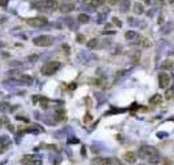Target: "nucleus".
<instances>
[{
  "instance_id": "f257e3e1",
  "label": "nucleus",
  "mask_w": 174,
  "mask_h": 165,
  "mask_svg": "<svg viewBox=\"0 0 174 165\" xmlns=\"http://www.w3.org/2000/svg\"><path fill=\"white\" fill-rule=\"evenodd\" d=\"M138 156L142 158V160H147L150 164H157L159 160L158 150L155 149L154 146H150V145L141 146V149H139V152H138Z\"/></svg>"
},
{
  "instance_id": "f03ea898",
  "label": "nucleus",
  "mask_w": 174,
  "mask_h": 165,
  "mask_svg": "<svg viewBox=\"0 0 174 165\" xmlns=\"http://www.w3.org/2000/svg\"><path fill=\"white\" fill-rule=\"evenodd\" d=\"M34 7L40 11H55L59 5L56 0H38L34 4Z\"/></svg>"
},
{
  "instance_id": "7ed1b4c3",
  "label": "nucleus",
  "mask_w": 174,
  "mask_h": 165,
  "mask_svg": "<svg viewBox=\"0 0 174 165\" xmlns=\"http://www.w3.org/2000/svg\"><path fill=\"white\" fill-rule=\"evenodd\" d=\"M59 69H60V63L56 62V60H52V62L46 63L42 67V74L43 75H54Z\"/></svg>"
},
{
  "instance_id": "20e7f679",
  "label": "nucleus",
  "mask_w": 174,
  "mask_h": 165,
  "mask_svg": "<svg viewBox=\"0 0 174 165\" xmlns=\"http://www.w3.org/2000/svg\"><path fill=\"white\" fill-rule=\"evenodd\" d=\"M54 43V38L51 35H40L34 38V44L39 47H48Z\"/></svg>"
},
{
  "instance_id": "39448f33",
  "label": "nucleus",
  "mask_w": 174,
  "mask_h": 165,
  "mask_svg": "<svg viewBox=\"0 0 174 165\" xmlns=\"http://www.w3.org/2000/svg\"><path fill=\"white\" fill-rule=\"evenodd\" d=\"M26 23L31 27L35 28H42L44 26H47V19L43 18V16H35V18H30V19L26 20Z\"/></svg>"
},
{
  "instance_id": "423d86ee",
  "label": "nucleus",
  "mask_w": 174,
  "mask_h": 165,
  "mask_svg": "<svg viewBox=\"0 0 174 165\" xmlns=\"http://www.w3.org/2000/svg\"><path fill=\"white\" fill-rule=\"evenodd\" d=\"M22 164H24V165H42L43 162L40 158L34 156V154H27V156H24V157L22 158Z\"/></svg>"
},
{
  "instance_id": "0eeeda50",
  "label": "nucleus",
  "mask_w": 174,
  "mask_h": 165,
  "mask_svg": "<svg viewBox=\"0 0 174 165\" xmlns=\"http://www.w3.org/2000/svg\"><path fill=\"white\" fill-rule=\"evenodd\" d=\"M158 83L161 89H167V87L170 86V75L167 74V73H159Z\"/></svg>"
},
{
  "instance_id": "6e6552de",
  "label": "nucleus",
  "mask_w": 174,
  "mask_h": 165,
  "mask_svg": "<svg viewBox=\"0 0 174 165\" xmlns=\"http://www.w3.org/2000/svg\"><path fill=\"white\" fill-rule=\"evenodd\" d=\"M58 8L62 14H70V12H72L74 10H75V4H74L72 1H63Z\"/></svg>"
},
{
  "instance_id": "1a4fd4ad",
  "label": "nucleus",
  "mask_w": 174,
  "mask_h": 165,
  "mask_svg": "<svg viewBox=\"0 0 174 165\" xmlns=\"http://www.w3.org/2000/svg\"><path fill=\"white\" fill-rule=\"evenodd\" d=\"M94 165H114V160L110 157H97L93 160Z\"/></svg>"
},
{
  "instance_id": "9d476101",
  "label": "nucleus",
  "mask_w": 174,
  "mask_h": 165,
  "mask_svg": "<svg viewBox=\"0 0 174 165\" xmlns=\"http://www.w3.org/2000/svg\"><path fill=\"white\" fill-rule=\"evenodd\" d=\"M123 160L126 162H129V164H131V162H135L137 156H135V153H134V152H127V153H125Z\"/></svg>"
},
{
  "instance_id": "9b49d317",
  "label": "nucleus",
  "mask_w": 174,
  "mask_h": 165,
  "mask_svg": "<svg viewBox=\"0 0 174 165\" xmlns=\"http://www.w3.org/2000/svg\"><path fill=\"white\" fill-rule=\"evenodd\" d=\"M133 11H134V14H137V15H142L143 12H145L143 4H141V3H135L134 5H133Z\"/></svg>"
},
{
  "instance_id": "f8f14e48",
  "label": "nucleus",
  "mask_w": 174,
  "mask_h": 165,
  "mask_svg": "<svg viewBox=\"0 0 174 165\" xmlns=\"http://www.w3.org/2000/svg\"><path fill=\"white\" fill-rule=\"evenodd\" d=\"M87 47L91 48V50H97V48H99V40L98 39H90L89 42H87Z\"/></svg>"
},
{
  "instance_id": "ddd939ff",
  "label": "nucleus",
  "mask_w": 174,
  "mask_h": 165,
  "mask_svg": "<svg viewBox=\"0 0 174 165\" xmlns=\"http://www.w3.org/2000/svg\"><path fill=\"white\" fill-rule=\"evenodd\" d=\"M78 22L82 24H86L90 22V16L87 15V14H79L78 15Z\"/></svg>"
},
{
  "instance_id": "4468645a",
  "label": "nucleus",
  "mask_w": 174,
  "mask_h": 165,
  "mask_svg": "<svg viewBox=\"0 0 174 165\" xmlns=\"http://www.w3.org/2000/svg\"><path fill=\"white\" fill-rule=\"evenodd\" d=\"M162 102V95L159 94H155L153 98H150V105H159Z\"/></svg>"
},
{
  "instance_id": "2eb2a0df",
  "label": "nucleus",
  "mask_w": 174,
  "mask_h": 165,
  "mask_svg": "<svg viewBox=\"0 0 174 165\" xmlns=\"http://www.w3.org/2000/svg\"><path fill=\"white\" fill-rule=\"evenodd\" d=\"M121 11L122 12H126L129 10V5H130V1H129V0H122V1H121Z\"/></svg>"
},
{
  "instance_id": "dca6fc26",
  "label": "nucleus",
  "mask_w": 174,
  "mask_h": 165,
  "mask_svg": "<svg viewBox=\"0 0 174 165\" xmlns=\"http://www.w3.org/2000/svg\"><path fill=\"white\" fill-rule=\"evenodd\" d=\"M141 46H142V47H145V48H149L151 46V42L149 39H147V38H141Z\"/></svg>"
},
{
  "instance_id": "f3484780",
  "label": "nucleus",
  "mask_w": 174,
  "mask_h": 165,
  "mask_svg": "<svg viewBox=\"0 0 174 165\" xmlns=\"http://www.w3.org/2000/svg\"><path fill=\"white\" fill-rule=\"evenodd\" d=\"M137 36V32L135 31H127V32H125V38L127 40H131V39H134Z\"/></svg>"
},
{
  "instance_id": "a211bd4d",
  "label": "nucleus",
  "mask_w": 174,
  "mask_h": 165,
  "mask_svg": "<svg viewBox=\"0 0 174 165\" xmlns=\"http://www.w3.org/2000/svg\"><path fill=\"white\" fill-rule=\"evenodd\" d=\"M161 67L165 69V70H170L171 67H173V62H171V60H165V62L161 65Z\"/></svg>"
},
{
  "instance_id": "6ab92c4d",
  "label": "nucleus",
  "mask_w": 174,
  "mask_h": 165,
  "mask_svg": "<svg viewBox=\"0 0 174 165\" xmlns=\"http://www.w3.org/2000/svg\"><path fill=\"white\" fill-rule=\"evenodd\" d=\"M90 1H91V5H93V7L97 8V7H101V5H103L106 0H90Z\"/></svg>"
},
{
  "instance_id": "aec40b11",
  "label": "nucleus",
  "mask_w": 174,
  "mask_h": 165,
  "mask_svg": "<svg viewBox=\"0 0 174 165\" xmlns=\"http://www.w3.org/2000/svg\"><path fill=\"white\" fill-rule=\"evenodd\" d=\"M4 144H5V145L9 144V138H8L7 136H1V137H0V145H4Z\"/></svg>"
},
{
  "instance_id": "412c9836",
  "label": "nucleus",
  "mask_w": 174,
  "mask_h": 165,
  "mask_svg": "<svg viewBox=\"0 0 174 165\" xmlns=\"http://www.w3.org/2000/svg\"><path fill=\"white\" fill-rule=\"evenodd\" d=\"M7 110H8V103L0 102V111H7Z\"/></svg>"
},
{
  "instance_id": "4be33fe9",
  "label": "nucleus",
  "mask_w": 174,
  "mask_h": 165,
  "mask_svg": "<svg viewBox=\"0 0 174 165\" xmlns=\"http://www.w3.org/2000/svg\"><path fill=\"white\" fill-rule=\"evenodd\" d=\"M112 23L115 24L116 27H122V23H121V20L118 19V18H115V16H114V18H112Z\"/></svg>"
},
{
  "instance_id": "5701e85b",
  "label": "nucleus",
  "mask_w": 174,
  "mask_h": 165,
  "mask_svg": "<svg viewBox=\"0 0 174 165\" xmlns=\"http://www.w3.org/2000/svg\"><path fill=\"white\" fill-rule=\"evenodd\" d=\"M9 65H11L12 67H18V66H20L22 63H20L19 60H12V62H9Z\"/></svg>"
},
{
  "instance_id": "b1692460",
  "label": "nucleus",
  "mask_w": 174,
  "mask_h": 165,
  "mask_svg": "<svg viewBox=\"0 0 174 165\" xmlns=\"http://www.w3.org/2000/svg\"><path fill=\"white\" fill-rule=\"evenodd\" d=\"M40 103H42V107H43V109H47V101H46V99H40Z\"/></svg>"
},
{
  "instance_id": "393cba45",
  "label": "nucleus",
  "mask_w": 174,
  "mask_h": 165,
  "mask_svg": "<svg viewBox=\"0 0 174 165\" xmlns=\"http://www.w3.org/2000/svg\"><path fill=\"white\" fill-rule=\"evenodd\" d=\"M0 5H1V7H7V5H8V0H0Z\"/></svg>"
},
{
  "instance_id": "a878e982",
  "label": "nucleus",
  "mask_w": 174,
  "mask_h": 165,
  "mask_svg": "<svg viewBox=\"0 0 174 165\" xmlns=\"http://www.w3.org/2000/svg\"><path fill=\"white\" fill-rule=\"evenodd\" d=\"M90 120H91V115H90V114H86V117H85V122H89Z\"/></svg>"
},
{
  "instance_id": "bb28decb",
  "label": "nucleus",
  "mask_w": 174,
  "mask_h": 165,
  "mask_svg": "<svg viewBox=\"0 0 174 165\" xmlns=\"http://www.w3.org/2000/svg\"><path fill=\"white\" fill-rule=\"evenodd\" d=\"M119 3V0H110V4L111 5H115V4H118Z\"/></svg>"
},
{
  "instance_id": "cd10ccee",
  "label": "nucleus",
  "mask_w": 174,
  "mask_h": 165,
  "mask_svg": "<svg viewBox=\"0 0 174 165\" xmlns=\"http://www.w3.org/2000/svg\"><path fill=\"white\" fill-rule=\"evenodd\" d=\"M78 42H83V40H85V36H82V35H78Z\"/></svg>"
},
{
  "instance_id": "c85d7f7f",
  "label": "nucleus",
  "mask_w": 174,
  "mask_h": 165,
  "mask_svg": "<svg viewBox=\"0 0 174 165\" xmlns=\"http://www.w3.org/2000/svg\"><path fill=\"white\" fill-rule=\"evenodd\" d=\"M5 20H7V18H5V16H4V15H1V16H0V23H3V22H5Z\"/></svg>"
},
{
  "instance_id": "c756f323",
  "label": "nucleus",
  "mask_w": 174,
  "mask_h": 165,
  "mask_svg": "<svg viewBox=\"0 0 174 165\" xmlns=\"http://www.w3.org/2000/svg\"><path fill=\"white\" fill-rule=\"evenodd\" d=\"M30 60H36V59H38V55H32V56H30Z\"/></svg>"
},
{
  "instance_id": "7c9ffc66",
  "label": "nucleus",
  "mask_w": 174,
  "mask_h": 165,
  "mask_svg": "<svg viewBox=\"0 0 174 165\" xmlns=\"http://www.w3.org/2000/svg\"><path fill=\"white\" fill-rule=\"evenodd\" d=\"M142 1L145 4H147V5H149V4H151V0H142Z\"/></svg>"
},
{
  "instance_id": "2f4dec72",
  "label": "nucleus",
  "mask_w": 174,
  "mask_h": 165,
  "mask_svg": "<svg viewBox=\"0 0 174 165\" xmlns=\"http://www.w3.org/2000/svg\"><path fill=\"white\" fill-rule=\"evenodd\" d=\"M1 46H3V42H0V47H1Z\"/></svg>"
},
{
  "instance_id": "473e14b6",
  "label": "nucleus",
  "mask_w": 174,
  "mask_h": 165,
  "mask_svg": "<svg viewBox=\"0 0 174 165\" xmlns=\"http://www.w3.org/2000/svg\"><path fill=\"white\" fill-rule=\"evenodd\" d=\"M78 1H87V0H78Z\"/></svg>"
},
{
  "instance_id": "72a5a7b5",
  "label": "nucleus",
  "mask_w": 174,
  "mask_h": 165,
  "mask_svg": "<svg viewBox=\"0 0 174 165\" xmlns=\"http://www.w3.org/2000/svg\"><path fill=\"white\" fill-rule=\"evenodd\" d=\"M0 128H1V125H0Z\"/></svg>"
},
{
  "instance_id": "f704fd0d",
  "label": "nucleus",
  "mask_w": 174,
  "mask_h": 165,
  "mask_svg": "<svg viewBox=\"0 0 174 165\" xmlns=\"http://www.w3.org/2000/svg\"><path fill=\"white\" fill-rule=\"evenodd\" d=\"M141 165H143V164H141Z\"/></svg>"
}]
</instances>
